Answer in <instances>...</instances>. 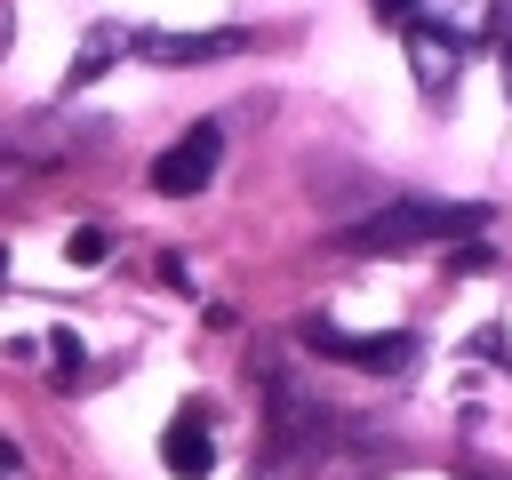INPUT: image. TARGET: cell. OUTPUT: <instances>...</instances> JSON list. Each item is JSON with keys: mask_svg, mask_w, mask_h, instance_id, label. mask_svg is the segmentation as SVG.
Instances as JSON below:
<instances>
[{"mask_svg": "<svg viewBox=\"0 0 512 480\" xmlns=\"http://www.w3.org/2000/svg\"><path fill=\"white\" fill-rule=\"evenodd\" d=\"M296 336H304V352H320V360H352V368H376V376H392V368L416 360V336H344L336 320H304Z\"/></svg>", "mask_w": 512, "mask_h": 480, "instance_id": "2", "label": "cell"}, {"mask_svg": "<svg viewBox=\"0 0 512 480\" xmlns=\"http://www.w3.org/2000/svg\"><path fill=\"white\" fill-rule=\"evenodd\" d=\"M136 48L160 56V64H200V56H232V48H248V32H136Z\"/></svg>", "mask_w": 512, "mask_h": 480, "instance_id": "7", "label": "cell"}, {"mask_svg": "<svg viewBox=\"0 0 512 480\" xmlns=\"http://www.w3.org/2000/svg\"><path fill=\"white\" fill-rule=\"evenodd\" d=\"M504 96H512V40H504Z\"/></svg>", "mask_w": 512, "mask_h": 480, "instance_id": "8", "label": "cell"}, {"mask_svg": "<svg viewBox=\"0 0 512 480\" xmlns=\"http://www.w3.org/2000/svg\"><path fill=\"white\" fill-rule=\"evenodd\" d=\"M376 16H392V24H432V32H448V40H480V32H496V16H504V0H376Z\"/></svg>", "mask_w": 512, "mask_h": 480, "instance_id": "3", "label": "cell"}, {"mask_svg": "<svg viewBox=\"0 0 512 480\" xmlns=\"http://www.w3.org/2000/svg\"><path fill=\"white\" fill-rule=\"evenodd\" d=\"M480 224H488L480 200H384L376 216L344 224L336 248H352V256H408V248H432V240H464Z\"/></svg>", "mask_w": 512, "mask_h": 480, "instance_id": "1", "label": "cell"}, {"mask_svg": "<svg viewBox=\"0 0 512 480\" xmlns=\"http://www.w3.org/2000/svg\"><path fill=\"white\" fill-rule=\"evenodd\" d=\"M408 64H416V88L440 104V96H456V72H464V40H448V32H432V24H408Z\"/></svg>", "mask_w": 512, "mask_h": 480, "instance_id": "5", "label": "cell"}, {"mask_svg": "<svg viewBox=\"0 0 512 480\" xmlns=\"http://www.w3.org/2000/svg\"><path fill=\"white\" fill-rule=\"evenodd\" d=\"M160 456H168V472L200 480V472L216 464V448H208V408H176V416H168V440H160Z\"/></svg>", "mask_w": 512, "mask_h": 480, "instance_id": "6", "label": "cell"}, {"mask_svg": "<svg viewBox=\"0 0 512 480\" xmlns=\"http://www.w3.org/2000/svg\"><path fill=\"white\" fill-rule=\"evenodd\" d=\"M216 160H224V136H216V120H200V128H184V136L152 160V184L184 200V192H200V184L216 176Z\"/></svg>", "mask_w": 512, "mask_h": 480, "instance_id": "4", "label": "cell"}]
</instances>
